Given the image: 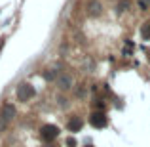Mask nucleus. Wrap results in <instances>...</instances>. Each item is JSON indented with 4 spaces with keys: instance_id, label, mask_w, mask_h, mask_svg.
<instances>
[{
    "instance_id": "f257e3e1",
    "label": "nucleus",
    "mask_w": 150,
    "mask_h": 147,
    "mask_svg": "<svg viewBox=\"0 0 150 147\" xmlns=\"http://www.w3.org/2000/svg\"><path fill=\"white\" fill-rule=\"evenodd\" d=\"M34 88L30 84H27V82H23V84L17 86V99L19 101H29V99L34 98Z\"/></svg>"
},
{
    "instance_id": "f03ea898",
    "label": "nucleus",
    "mask_w": 150,
    "mask_h": 147,
    "mask_svg": "<svg viewBox=\"0 0 150 147\" xmlns=\"http://www.w3.org/2000/svg\"><path fill=\"white\" fill-rule=\"evenodd\" d=\"M40 136H42L44 141H53V140H57V136H59V128L55 124H44L40 128Z\"/></svg>"
},
{
    "instance_id": "7ed1b4c3",
    "label": "nucleus",
    "mask_w": 150,
    "mask_h": 147,
    "mask_svg": "<svg viewBox=\"0 0 150 147\" xmlns=\"http://www.w3.org/2000/svg\"><path fill=\"white\" fill-rule=\"evenodd\" d=\"M89 124H91L93 128H105V126L108 124V118H106V115L103 113V111H95V113L89 115Z\"/></svg>"
},
{
    "instance_id": "20e7f679",
    "label": "nucleus",
    "mask_w": 150,
    "mask_h": 147,
    "mask_svg": "<svg viewBox=\"0 0 150 147\" xmlns=\"http://www.w3.org/2000/svg\"><path fill=\"white\" fill-rule=\"evenodd\" d=\"M55 82H57L59 90H70L72 88V77H70V75H59V77L55 78Z\"/></svg>"
},
{
    "instance_id": "39448f33",
    "label": "nucleus",
    "mask_w": 150,
    "mask_h": 147,
    "mask_svg": "<svg viewBox=\"0 0 150 147\" xmlns=\"http://www.w3.org/2000/svg\"><path fill=\"white\" fill-rule=\"evenodd\" d=\"M0 117H2V120H11L15 117V107L11 103H4L2 111H0Z\"/></svg>"
},
{
    "instance_id": "423d86ee",
    "label": "nucleus",
    "mask_w": 150,
    "mask_h": 147,
    "mask_svg": "<svg viewBox=\"0 0 150 147\" xmlns=\"http://www.w3.org/2000/svg\"><path fill=\"white\" fill-rule=\"evenodd\" d=\"M82 126H84V120H82L80 117H72L69 120V124H67V128H69L70 132H80Z\"/></svg>"
},
{
    "instance_id": "0eeeda50",
    "label": "nucleus",
    "mask_w": 150,
    "mask_h": 147,
    "mask_svg": "<svg viewBox=\"0 0 150 147\" xmlns=\"http://www.w3.org/2000/svg\"><path fill=\"white\" fill-rule=\"evenodd\" d=\"M101 10H103V4L99 0H89L88 2V14L89 15H99Z\"/></svg>"
},
{
    "instance_id": "6e6552de",
    "label": "nucleus",
    "mask_w": 150,
    "mask_h": 147,
    "mask_svg": "<svg viewBox=\"0 0 150 147\" xmlns=\"http://www.w3.org/2000/svg\"><path fill=\"white\" fill-rule=\"evenodd\" d=\"M141 37L144 38V40H150V23H144L143 29H141Z\"/></svg>"
},
{
    "instance_id": "1a4fd4ad",
    "label": "nucleus",
    "mask_w": 150,
    "mask_h": 147,
    "mask_svg": "<svg viewBox=\"0 0 150 147\" xmlns=\"http://www.w3.org/2000/svg\"><path fill=\"white\" fill-rule=\"evenodd\" d=\"M67 145H69V147H74V145H76V140H74V138H69V140H67Z\"/></svg>"
},
{
    "instance_id": "9d476101",
    "label": "nucleus",
    "mask_w": 150,
    "mask_h": 147,
    "mask_svg": "<svg viewBox=\"0 0 150 147\" xmlns=\"http://www.w3.org/2000/svg\"><path fill=\"white\" fill-rule=\"evenodd\" d=\"M46 78H48V80H53V78H55V73H51V71H48V73H46Z\"/></svg>"
},
{
    "instance_id": "9b49d317",
    "label": "nucleus",
    "mask_w": 150,
    "mask_h": 147,
    "mask_svg": "<svg viewBox=\"0 0 150 147\" xmlns=\"http://www.w3.org/2000/svg\"><path fill=\"white\" fill-rule=\"evenodd\" d=\"M139 8H141V10H146L148 4H146V2H141V0H139Z\"/></svg>"
},
{
    "instance_id": "f8f14e48",
    "label": "nucleus",
    "mask_w": 150,
    "mask_h": 147,
    "mask_svg": "<svg viewBox=\"0 0 150 147\" xmlns=\"http://www.w3.org/2000/svg\"><path fill=\"white\" fill-rule=\"evenodd\" d=\"M2 46H4V38H0V50H2Z\"/></svg>"
},
{
    "instance_id": "ddd939ff",
    "label": "nucleus",
    "mask_w": 150,
    "mask_h": 147,
    "mask_svg": "<svg viewBox=\"0 0 150 147\" xmlns=\"http://www.w3.org/2000/svg\"><path fill=\"white\" fill-rule=\"evenodd\" d=\"M141 2H146V4H148V2H150V0H141Z\"/></svg>"
},
{
    "instance_id": "4468645a",
    "label": "nucleus",
    "mask_w": 150,
    "mask_h": 147,
    "mask_svg": "<svg viewBox=\"0 0 150 147\" xmlns=\"http://www.w3.org/2000/svg\"><path fill=\"white\" fill-rule=\"evenodd\" d=\"M86 147H93V145H86Z\"/></svg>"
}]
</instances>
